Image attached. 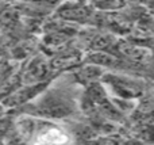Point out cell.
Listing matches in <instances>:
<instances>
[{"label":"cell","mask_w":154,"mask_h":145,"mask_svg":"<svg viewBox=\"0 0 154 145\" xmlns=\"http://www.w3.org/2000/svg\"><path fill=\"white\" fill-rule=\"evenodd\" d=\"M69 137L58 129H49L48 132L38 136L34 145H66Z\"/></svg>","instance_id":"cell-1"}]
</instances>
